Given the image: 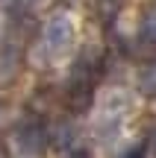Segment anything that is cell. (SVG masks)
Returning a JSON list of instances; mask_svg holds the SVG:
<instances>
[{
	"instance_id": "obj_1",
	"label": "cell",
	"mask_w": 156,
	"mask_h": 158,
	"mask_svg": "<svg viewBox=\"0 0 156 158\" xmlns=\"http://www.w3.org/2000/svg\"><path fill=\"white\" fill-rule=\"evenodd\" d=\"M71 41H74V21H71V15H65V12L53 15L50 21H47V27H44L47 50L50 53H62V50H68Z\"/></svg>"
},
{
	"instance_id": "obj_2",
	"label": "cell",
	"mask_w": 156,
	"mask_h": 158,
	"mask_svg": "<svg viewBox=\"0 0 156 158\" xmlns=\"http://www.w3.org/2000/svg\"><path fill=\"white\" fill-rule=\"evenodd\" d=\"M139 85H141V91H145L147 97H156V62L145 64V70H141V76H139Z\"/></svg>"
},
{
	"instance_id": "obj_3",
	"label": "cell",
	"mask_w": 156,
	"mask_h": 158,
	"mask_svg": "<svg viewBox=\"0 0 156 158\" xmlns=\"http://www.w3.org/2000/svg\"><path fill=\"white\" fill-rule=\"evenodd\" d=\"M147 32H150L153 38H156V12H153L150 18H147Z\"/></svg>"
}]
</instances>
